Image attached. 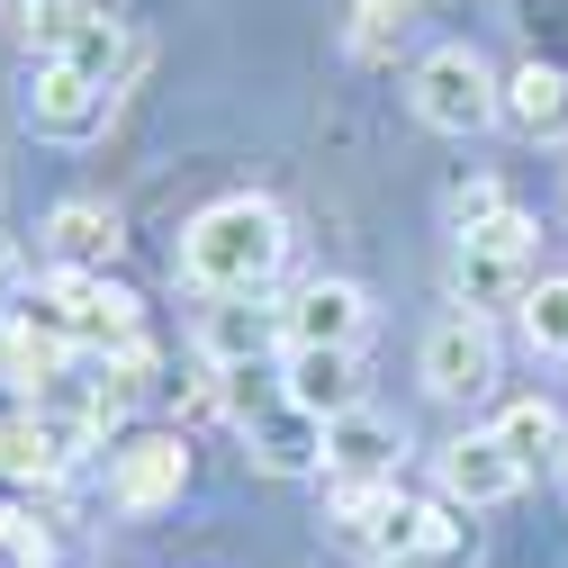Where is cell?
Instances as JSON below:
<instances>
[{
    "instance_id": "6da1fadb",
    "label": "cell",
    "mask_w": 568,
    "mask_h": 568,
    "mask_svg": "<svg viewBox=\"0 0 568 568\" xmlns=\"http://www.w3.org/2000/svg\"><path fill=\"white\" fill-rule=\"evenodd\" d=\"M280 262H290V217L271 199H253V190L207 199L181 226V280L199 298H262L280 280Z\"/></svg>"
},
{
    "instance_id": "7a4b0ae2",
    "label": "cell",
    "mask_w": 568,
    "mask_h": 568,
    "mask_svg": "<svg viewBox=\"0 0 568 568\" xmlns=\"http://www.w3.org/2000/svg\"><path fill=\"white\" fill-rule=\"evenodd\" d=\"M28 316H37L45 334H63L73 352H118V343L145 334V316H135V298L118 290V280H109V271H73V262L45 271V290H37Z\"/></svg>"
},
{
    "instance_id": "3957f363",
    "label": "cell",
    "mask_w": 568,
    "mask_h": 568,
    "mask_svg": "<svg viewBox=\"0 0 568 568\" xmlns=\"http://www.w3.org/2000/svg\"><path fill=\"white\" fill-rule=\"evenodd\" d=\"M406 100H415V118L434 126V135H478V126L506 118V82H496L469 45H434V54H415Z\"/></svg>"
},
{
    "instance_id": "277c9868",
    "label": "cell",
    "mask_w": 568,
    "mask_h": 568,
    "mask_svg": "<svg viewBox=\"0 0 568 568\" xmlns=\"http://www.w3.org/2000/svg\"><path fill=\"white\" fill-rule=\"evenodd\" d=\"M415 371H424V388H434L443 406H469V397H487V388H496V334H487V316H478V307L443 316L434 334H424Z\"/></svg>"
},
{
    "instance_id": "5b68a950",
    "label": "cell",
    "mask_w": 568,
    "mask_h": 568,
    "mask_svg": "<svg viewBox=\"0 0 568 568\" xmlns=\"http://www.w3.org/2000/svg\"><path fill=\"white\" fill-rule=\"evenodd\" d=\"M469 550H478L469 506H452V496H406L371 559H388V568H469Z\"/></svg>"
},
{
    "instance_id": "8992f818",
    "label": "cell",
    "mask_w": 568,
    "mask_h": 568,
    "mask_svg": "<svg viewBox=\"0 0 568 568\" xmlns=\"http://www.w3.org/2000/svg\"><path fill=\"white\" fill-rule=\"evenodd\" d=\"M28 126L54 135V145H82V135L109 126V82H91L82 63H63V54H37V73H28Z\"/></svg>"
},
{
    "instance_id": "52a82bcc",
    "label": "cell",
    "mask_w": 568,
    "mask_h": 568,
    "mask_svg": "<svg viewBox=\"0 0 568 568\" xmlns=\"http://www.w3.org/2000/svg\"><path fill=\"white\" fill-rule=\"evenodd\" d=\"M181 487H190V443H181V434H145V443H126V452L109 460V496H118L126 515L181 506Z\"/></svg>"
},
{
    "instance_id": "ba28073f",
    "label": "cell",
    "mask_w": 568,
    "mask_h": 568,
    "mask_svg": "<svg viewBox=\"0 0 568 568\" xmlns=\"http://www.w3.org/2000/svg\"><path fill=\"white\" fill-rule=\"evenodd\" d=\"M434 478H443V496H452V506H506V496H524V460L506 452V443H496V434H460V443H443V460H434Z\"/></svg>"
},
{
    "instance_id": "9c48e42d",
    "label": "cell",
    "mask_w": 568,
    "mask_h": 568,
    "mask_svg": "<svg viewBox=\"0 0 568 568\" xmlns=\"http://www.w3.org/2000/svg\"><path fill=\"white\" fill-rule=\"evenodd\" d=\"M262 352H290V316H280L271 298H217L199 325V362L217 371H253Z\"/></svg>"
},
{
    "instance_id": "30bf717a",
    "label": "cell",
    "mask_w": 568,
    "mask_h": 568,
    "mask_svg": "<svg viewBox=\"0 0 568 568\" xmlns=\"http://www.w3.org/2000/svg\"><path fill=\"white\" fill-rule=\"evenodd\" d=\"M45 253L73 262V271H109L126 253V217H118L109 199H54L45 207Z\"/></svg>"
},
{
    "instance_id": "8fae6325",
    "label": "cell",
    "mask_w": 568,
    "mask_h": 568,
    "mask_svg": "<svg viewBox=\"0 0 568 568\" xmlns=\"http://www.w3.org/2000/svg\"><path fill=\"white\" fill-rule=\"evenodd\" d=\"M244 424H253V460L271 478H316L325 469V415H307L298 397H280V406H262Z\"/></svg>"
},
{
    "instance_id": "7c38bea8",
    "label": "cell",
    "mask_w": 568,
    "mask_h": 568,
    "mask_svg": "<svg viewBox=\"0 0 568 568\" xmlns=\"http://www.w3.org/2000/svg\"><path fill=\"white\" fill-rule=\"evenodd\" d=\"M524 290H532V253H506V244L460 235V253H452V298H460V307L496 316V307H524Z\"/></svg>"
},
{
    "instance_id": "4fadbf2b",
    "label": "cell",
    "mask_w": 568,
    "mask_h": 568,
    "mask_svg": "<svg viewBox=\"0 0 568 568\" xmlns=\"http://www.w3.org/2000/svg\"><path fill=\"white\" fill-rule=\"evenodd\" d=\"M397 452H406V434L388 415H371V406L325 415V478H397Z\"/></svg>"
},
{
    "instance_id": "5bb4252c",
    "label": "cell",
    "mask_w": 568,
    "mask_h": 568,
    "mask_svg": "<svg viewBox=\"0 0 568 568\" xmlns=\"http://www.w3.org/2000/svg\"><path fill=\"white\" fill-rule=\"evenodd\" d=\"M307 415H343L362 406V362H352V343H290V388Z\"/></svg>"
},
{
    "instance_id": "9a60e30c",
    "label": "cell",
    "mask_w": 568,
    "mask_h": 568,
    "mask_svg": "<svg viewBox=\"0 0 568 568\" xmlns=\"http://www.w3.org/2000/svg\"><path fill=\"white\" fill-rule=\"evenodd\" d=\"M280 316H290V343H362L371 334V298L352 280H307Z\"/></svg>"
},
{
    "instance_id": "2e32d148",
    "label": "cell",
    "mask_w": 568,
    "mask_h": 568,
    "mask_svg": "<svg viewBox=\"0 0 568 568\" xmlns=\"http://www.w3.org/2000/svg\"><path fill=\"white\" fill-rule=\"evenodd\" d=\"M506 118L524 135H568V63H524V73H506Z\"/></svg>"
},
{
    "instance_id": "e0dca14e",
    "label": "cell",
    "mask_w": 568,
    "mask_h": 568,
    "mask_svg": "<svg viewBox=\"0 0 568 568\" xmlns=\"http://www.w3.org/2000/svg\"><path fill=\"white\" fill-rule=\"evenodd\" d=\"M496 443H506V452L532 469V460H559L568 424H559V406H550V397H515L506 415H496Z\"/></svg>"
},
{
    "instance_id": "ac0fdd59",
    "label": "cell",
    "mask_w": 568,
    "mask_h": 568,
    "mask_svg": "<svg viewBox=\"0 0 568 568\" xmlns=\"http://www.w3.org/2000/svg\"><path fill=\"white\" fill-rule=\"evenodd\" d=\"M154 379H163V362H154V343L135 334V343H118V352H109V371H100V406H109V415L145 406V397H154Z\"/></svg>"
},
{
    "instance_id": "d6986e66",
    "label": "cell",
    "mask_w": 568,
    "mask_h": 568,
    "mask_svg": "<svg viewBox=\"0 0 568 568\" xmlns=\"http://www.w3.org/2000/svg\"><path fill=\"white\" fill-rule=\"evenodd\" d=\"M54 460H63V443L45 415H0V478H45Z\"/></svg>"
},
{
    "instance_id": "ffe728a7",
    "label": "cell",
    "mask_w": 568,
    "mask_h": 568,
    "mask_svg": "<svg viewBox=\"0 0 568 568\" xmlns=\"http://www.w3.org/2000/svg\"><path fill=\"white\" fill-rule=\"evenodd\" d=\"M63 63H82L91 82H109V91H118V73H126V28H118L109 10H91V19L73 28V45H63Z\"/></svg>"
},
{
    "instance_id": "44dd1931",
    "label": "cell",
    "mask_w": 568,
    "mask_h": 568,
    "mask_svg": "<svg viewBox=\"0 0 568 568\" xmlns=\"http://www.w3.org/2000/svg\"><path fill=\"white\" fill-rule=\"evenodd\" d=\"M397 45H406V0H352V54L388 63Z\"/></svg>"
},
{
    "instance_id": "7402d4cb",
    "label": "cell",
    "mask_w": 568,
    "mask_h": 568,
    "mask_svg": "<svg viewBox=\"0 0 568 568\" xmlns=\"http://www.w3.org/2000/svg\"><path fill=\"white\" fill-rule=\"evenodd\" d=\"M82 19H91V0H19V37H28L37 54H63Z\"/></svg>"
},
{
    "instance_id": "603a6c76",
    "label": "cell",
    "mask_w": 568,
    "mask_h": 568,
    "mask_svg": "<svg viewBox=\"0 0 568 568\" xmlns=\"http://www.w3.org/2000/svg\"><path fill=\"white\" fill-rule=\"evenodd\" d=\"M524 334H532V352H568V280H532L524 290Z\"/></svg>"
},
{
    "instance_id": "cb8c5ba5",
    "label": "cell",
    "mask_w": 568,
    "mask_h": 568,
    "mask_svg": "<svg viewBox=\"0 0 568 568\" xmlns=\"http://www.w3.org/2000/svg\"><path fill=\"white\" fill-rule=\"evenodd\" d=\"M0 550H10L19 568H54V541H45V532H37L19 506H0Z\"/></svg>"
},
{
    "instance_id": "d4e9b609",
    "label": "cell",
    "mask_w": 568,
    "mask_h": 568,
    "mask_svg": "<svg viewBox=\"0 0 568 568\" xmlns=\"http://www.w3.org/2000/svg\"><path fill=\"white\" fill-rule=\"evenodd\" d=\"M496 207H506L496 181H460V190H452V226H478V217H496Z\"/></svg>"
},
{
    "instance_id": "484cf974",
    "label": "cell",
    "mask_w": 568,
    "mask_h": 568,
    "mask_svg": "<svg viewBox=\"0 0 568 568\" xmlns=\"http://www.w3.org/2000/svg\"><path fill=\"white\" fill-rule=\"evenodd\" d=\"M0 316H19V253L0 244Z\"/></svg>"
},
{
    "instance_id": "4316f807",
    "label": "cell",
    "mask_w": 568,
    "mask_h": 568,
    "mask_svg": "<svg viewBox=\"0 0 568 568\" xmlns=\"http://www.w3.org/2000/svg\"><path fill=\"white\" fill-rule=\"evenodd\" d=\"M0 388H10V316H0Z\"/></svg>"
},
{
    "instance_id": "83f0119b",
    "label": "cell",
    "mask_w": 568,
    "mask_h": 568,
    "mask_svg": "<svg viewBox=\"0 0 568 568\" xmlns=\"http://www.w3.org/2000/svg\"><path fill=\"white\" fill-rule=\"evenodd\" d=\"M559 478H568V443H559Z\"/></svg>"
}]
</instances>
